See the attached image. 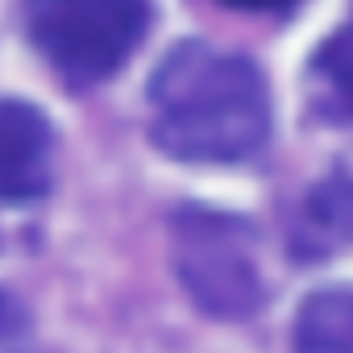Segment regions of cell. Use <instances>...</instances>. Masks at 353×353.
Wrapping results in <instances>:
<instances>
[{"label":"cell","instance_id":"5b68a950","mask_svg":"<svg viewBox=\"0 0 353 353\" xmlns=\"http://www.w3.org/2000/svg\"><path fill=\"white\" fill-rule=\"evenodd\" d=\"M349 241H353V179L332 174L299 204L291 225V250L295 258H328Z\"/></svg>","mask_w":353,"mask_h":353},{"label":"cell","instance_id":"8992f818","mask_svg":"<svg viewBox=\"0 0 353 353\" xmlns=\"http://www.w3.org/2000/svg\"><path fill=\"white\" fill-rule=\"evenodd\" d=\"M295 353H353V287L320 291L295 316Z\"/></svg>","mask_w":353,"mask_h":353},{"label":"cell","instance_id":"9c48e42d","mask_svg":"<svg viewBox=\"0 0 353 353\" xmlns=\"http://www.w3.org/2000/svg\"><path fill=\"white\" fill-rule=\"evenodd\" d=\"M221 5H233V9H287L295 0H221Z\"/></svg>","mask_w":353,"mask_h":353},{"label":"cell","instance_id":"52a82bcc","mask_svg":"<svg viewBox=\"0 0 353 353\" xmlns=\"http://www.w3.org/2000/svg\"><path fill=\"white\" fill-rule=\"evenodd\" d=\"M316 75L324 79L336 108L353 117V26H345L324 42V50L316 54Z\"/></svg>","mask_w":353,"mask_h":353},{"label":"cell","instance_id":"ba28073f","mask_svg":"<svg viewBox=\"0 0 353 353\" xmlns=\"http://www.w3.org/2000/svg\"><path fill=\"white\" fill-rule=\"evenodd\" d=\"M17 324H21V316H17V303H13L9 295H0V341H5L9 332H17Z\"/></svg>","mask_w":353,"mask_h":353},{"label":"cell","instance_id":"3957f363","mask_svg":"<svg viewBox=\"0 0 353 353\" xmlns=\"http://www.w3.org/2000/svg\"><path fill=\"white\" fill-rule=\"evenodd\" d=\"M170 254L192 299L225 320H241L262 303V274L254 237L241 221L208 208H179L170 216Z\"/></svg>","mask_w":353,"mask_h":353},{"label":"cell","instance_id":"277c9868","mask_svg":"<svg viewBox=\"0 0 353 353\" xmlns=\"http://www.w3.org/2000/svg\"><path fill=\"white\" fill-rule=\"evenodd\" d=\"M54 133L21 100H0V200H34L50 188Z\"/></svg>","mask_w":353,"mask_h":353},{"label":"cell","instance_id":"6da1fadb","mask_svg":"<svg viewBox=\"0 0 353 353\" xmlns=\"http://www.w3.org/2000/svg\"><path fill=\"white\" fill-rule=\"evenodd\" d=\"M154 145L183 162H241L270 133L262 71L208 42L174 46L150 83Z\"/></svg>","mask_w":353,"mask_h":353},{"label":"cell","instance_id":"7a4b0ae2","mask_svg":"<svg viewBox=\"0 0 353 353\" xmlns=\"http://www.w3.org/2000/svg\"><path fill=\"white\" fill-rule=\"evenodd\" d=\"M26 34L67 83H100L137 50L145 0H26Z\"/></svg>","mask_w":353,"mask_h":353}]
</instances>
